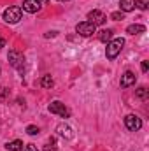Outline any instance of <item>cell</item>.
<instances>
[{
	"label": "cell",
	"mask_w": 149,
	"mask_h": 151,
	"mask_svg": "<svg viewBox=\"0 0 149 151\" xmlns=\"http://www.w3.org/2000/svg\"><path fill=\"white\" fill-rule=\"evenodd\" d=\"M135 7H137V0H119L121 12H132Z\"/></svg>",
	"instance_id": "cell-11"
},
{
	"label": "cell",
	"mask_w": 149,
	"mask_h": 151,
	"mask_svg": "<svg viewBox=\"0 0 149 151\" xmlns=\"http://www.w3.org/2000/svg\"><path fill=\"white\" fill-rule=\"evenodd\" d=\"M4 46H5V39H4V37H0V49H2Z\"/></svg>",
	"instance_id": "cell-25"
},
{
	"label": "cell",
	"mask_w": 149,
	"mask_h": 151,
	"mask_svg": "<svg viewBox=\"0 0 149 151\" xmlns=\"http://www.w3.org/2000/svg\"><path fill=\"white\" fill-rule=\"evenodd\" d=\"M56 132H58V135H62V137L67 139V141H70V139L74 137V130H72L69 125H65V123H60V125L56 127Z\"/></svg>",
	"instance_id": "cell-10"
},
{
	"label": "cell",
	"mask_w": 149,
	"mask_h": 151,
	"mask_svg": "<svg viewBox=\"0 0 149 151\" xmlns=\"http://www.w3.org/2000/svg\"><path fill=\"white\" fill-rule=\"evenodd\" d=\"M135 95H137V99H140V100H148L149 99V90L146 86H140V88L135 91Z\"/></svg>",
	"instance_id": "cell-15"
},
{
	"label": "cell",
	"mask_w": 149,
	"mask_h": 151,
	"mask_svg": "<svg viewBox=\"0 0 149 151\" xmlns=\"http://www.w3.org/2000/svg\"><path fill=\"white\" fill-rule=\"evenodd\" d=\"M49 113L56 114V116H60V118H70V111L65 107V104H62L60 100H54V102H51L49 104Z\"/></svg>",
	"instance_id": "cell-6"
},
{
	"label": "cell",
	"mask_w": 149,
	"mask_h": 151,
	"mask_svg": "<svg viewBox=\"0 0 149 151\" xmlns=\"http://www.w3.org/2000/svg\"><path fill=\"white\" fill-rule=\"evenodd\" d=\"M88 21H90V23H93L95 27H98V25H104V23L107 21V16H105L102 11L93 9V11H90V12H88Z\"/></svg>",
	"instance_id": "cell-7"
},
{
	"label": "cell",
	"mask_w": 149,
	"mask_h": 151,
	"mask_svg": "<svg viewBox=\"0 0 149 151\" xmlns=\"http://www.w3.org/2000/svg\"><path fill=\"white\" fill-rule=\"evenodd\" d=\"M98 39H100L102 42H105V44H107V42H109V40L112 39V30H109V28L102 30V32L98 34Z\"/></svg>",
	"instance_id": "cell-16"
},
{
	"label": "cell",
	"mask_w": 149,
	"mask_h": 151,
	"mask_svg": "<svg viewBox=\"0 0 149 151\" xmlns=\"http://www.w3.org/2000/svg\"><path fill=\"white\" fill-rule=\"evenodd\" d=\"M44 151H58L56 150V142H54V139H51V141L44 146Z\"/></svg>",
	"instance_id": "cell-19"
},
{
	"label": "cell",
	"mask_w": 149,
	"mask_h": 151,
	"mask_svg": "<svg viewBox=\"0 0 149 151\" xmlns=\"http://www.w3.org/2000/svg\"><path fill=\"white\" fill-rule=\"evenodd\" d=\"M23 151H39V150H37V146H35V144H25Z\"/></svg>",
	"instance_id": "cell-22"
},
{
	"label": "cell",
	"mask_w": 149,
	"mask_h": 151,
	"mask_svg": "<svg viewBox=\"0 0 149 151\" xmlns=\"http://www.w3.org/2000/svg\"><path fill=\"white\" fill-rule=\"evenodd\" d=\"M75 32L81 37H91L93 34H97V27L90 21H81V23L75 25Z\"/></svg>",
	"instance_id": "cell-4"
},
{
	"label": "cell",
	"mask_w": 149,
	"mask_h": 151,
	"mask_svg": "<svg viewBox=\"0 0 149 151\" xmlns=\"http://www.w3.org/2000/svg\"><path fill=\"white\" fill-rule=\"evenodd\" d=\"M137 7L142 9V11H146L149 7V0H137Z\"/></svg>",
	"instance_id": "cell-20"
},
{
	"label": "cell",
	"mask_w": 149,
	"mask_h": 151,
	"mask_svg": "<svg viewBox=\"0 0 149 151\" xmlns=\"http://www.w3.org/2000/svg\"><path fill=\"white\" fill-rule=\"evenodd\" d=\"M140 69H142V72H148L149 70V62L148 60H144V62L140 63Z\"/></svg>",
	"instance_id": "cell-23"
},
{
	"label": "cell",
	"mask_w": 149,
	"mask_h": 151,
	"mask_svg": "<svg viewBox=\"0 0 149 151\" xmlns=\"http://www.w3.org/2000/svg\"><path fill=\"white\" fill-rule=\"evenodd\" d=\"M23 16V9L19 5H12V7H7L4 12H2V19L9 25H16Z\"/></svg>",
	"instance_id": "cell-1"
},
{
	"label": "cell",
	"mask_w": 149,
	"mask_h": 151,
	"mask_svg": "<svg viewBox=\"0 0 149 151\" xmlns=\"http://www.w3.org/2000/svg\"><path fill=\"white\" fill-rule=\"evenodd\" d=\"M60 2H69V0H60Z\"/></svg>",
	"instance_id": "cell-26"
},
{
	"label": "cell",
	"mask_w": 149,
	"mask_h": 151,
	"mask_svg": "<svg viewBox=\"0 0 149 151\" xmlns=\"http://www.w3.org/2000/svg\"><path fill=\"white\" fill-rule=\"evenodd\" d=\"M53 84H54V81H53V77L49 74H46V76L40 77V86H42V88H51Z\"/></svg>",
	"instance_id": "cell-14"
},
{
	"label": "cell",
	"mask_w": 149,
	"mask_h": 151,
	"mask_svg": "<svg viewBox=\"0 0 149 151\" xmlns=\"http://www.w3.org/2000/svg\"><path fill=\"white\" fill-rule=\"evenodd\" d=\"M21 9L25 12H28V14H35L42 9V0H25Z\"/></svg>",
	"instance_id": "cell-8"
},
{
	"label": "cell",
	"mask_w": 149,
	"mask_h": 151,
	"mask_svg": "<svg viewBox=\"0 0 149 151\" xmlns=\"http://www.w3.org/2000/svg\"><path fill=\"white\" fill-rule=\"evenodd\" d=\"M7 60H9V63H11L19 74H23V70H25V56H23V53H19V51H16V49H11L9 55H7Z\"/></svg>",
	"instance_id": "cell-3"
},
{
	"label": "cell",
	"mask_w": 149,
	"mask_h": 151,
	"mask_svg": "<svg viewBox=\"0 0 149 151\" xmlns=\"http://www.w3.org/2000/svg\"><path fill=\"white\" fill-rule=\"evenodd\" d=\"M123 46H125V39L123 37L111 39V40L107 42V49H105V56H107V60H114V58L121 53Z\"/></svg>",
	"instance_id": "cell-2"
},
{
	"label": "cell",
	"mask_w": 149,
	"mask_h": 151,
	"mask_svg": "<svg viewBox=\"0 0 149 151\" xmlns=\"http://www.w3.org/2000/svg\"><path fill=\"white\" fill-rule=\"evenodd\" d=\"M125 127L130 132H139L142 128V119L137 114H126L125 116Z\"/></svg>",
	"instance_id": "cell-5"
},
{
	"label": "cell",
	"mask_w": 149,
	"mask_h": 151,
	"mask_svg": "<svg viewBox=\"0 0 149 151\" xmlns=\"http://www.w3.org/2000/svg\"><path fill=\"white\" fill-rule=\"evenodd\" d=\"M0 74H2V69H0Z\"/></svg>",
	"instance_id": "cell-27"
},
{
	"label": "cell",
	"mask_w": 149,
	"mask_h": 151,
	"mask_svg": "<svg viewBox=\"0 0 149 151\" xmlns=\"http://www.w3.org/2000/svg\"><path fill=\"white\" fill-rule=\"evenodd\" d=\"M56 34H58V32H54V30H53V32H47V34H46L44 37H46V39H49V37H54Z\"/></svg>",
	"instance_id": "cell-24"
},
{
	"label": "cell",
	"mask_w": 149,
	"mask_h": 151,
	"mask_svg": "<svg viewBox=\"0 0 149 151\" xmlns=\"http://www.w3.org/2000/svg\"><path fill=\"white\" fill-rule=\"evenodd\" d=\"M23 148H25V144L19 139H14V141H11V142L5 144V150L7 151H23Z\"/></svg>",
	"instance_id": "cell-12"
},
{
	"label": "cell",
	"mask_w": 149,
	"mask_h": 151,
	"mask_svg": "<svg viewBox=\"0 0 149 151\" xmlns=\"http://www.w3.org/2000/svg\"><path fill=\"white\" fill-rule=\"evenodd\" d=\"M39 132L40 130H39V127H35V125H28L27 127V134L28 135H39Z\"/></svg>",
	"instance_id": "cell-18"
},
{
	"label": "cell",
	"mask_w": 149,
	"mask_h": 151,
	"mask_svg": "<svg viewBox=\"0 0 149 151\" xmlns=\"http://www.w3.org/2000/svg\"><path fill=\"white\" fill-rule=\"evenodd\" d=\"M144 32H146V27L144 25H139V23L130 25L126 28V34H130V35H139V34H144Z\"/></svg>",
	"instance_id": "cell-13"
},
{
	"label": "cell",
	"mask_w": 149,
	"mask_h": 151,
	"mask_svg": "<svg viewBox=\"0 0 149 151\" xmlns=\"http://www.w3.org/2000/svg\"><path fill=\"white\" fill-rule=\"evenodd\" d=\"M111 19H114V21H119V19H123V12H121V11H116V12H112V14H111Z\"/></svg>",
	"instance_id": "cell-21"
},
{
	"label": "cell",
	"mask_w": 149,
	"mask_h": 151,
	"mask_svg": "<svg viewBox=\"0 0 149 151\" xmlns=\"http://www.w3.org/2000/svg\"><path fill=\"white\" fill-rule=\"evenodd\" d=\"M9 99V90L5 86H0V102H5Z\"/></svg>",
	"instance_id": "cell-17"
},
{
	"label": "cell",
	"mask_w": 149,
	"mask_h": 151,
	"mask_svg": "<svg viewBox=\"0 0 149 151\" xmlns=\"http://www.w3.org/2000/svg\"><path fill=\"white\" fill-rule=\"evenodd\" d=\"M135 81H137V76L133 74L132 70H126L125 74L121 76L119 86H121V88H130V86H133V84H135Z\"/></svg>",
	"instance_id": "cell-9"
}]
</instances>
